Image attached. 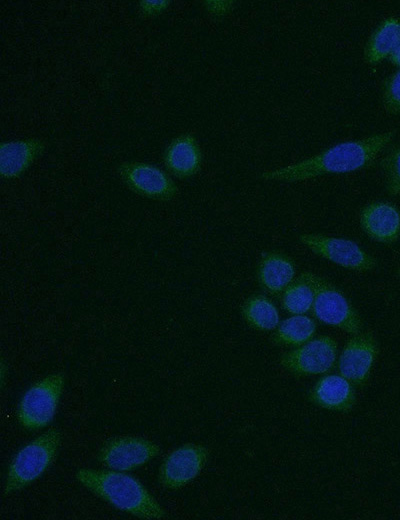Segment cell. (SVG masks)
Returning a JSON list of instances; mask_svg holds the SVG:
<instances>
[{
	"label": "cell",
	"instance_id": "cell-19",
	"mask_svg": "<svg viewBox=\"0 0 400 520\" xmlns=\"http://www.w3.org/2000/svg\"><path fill=\"white\" fill-rule=\"evenodd\" d=\"M316 331L315 322L305 315H295L279 324L272 341L280 345L300 346L310 341Z\"/></svg>",
	"mask_w": 400,
	"mask_h": 520
},
{
	"label": "cell",
	"instance_id": "cell-1",
	"mask_svg": "<svg viewBox=\"0 0 400 520\" xmlns=\"http://www.w3.org/2000/svg\"><path fill=\"white\" fill-rule=\"evenodd\" d=\"M394 131L339 143L315 156L275 170L264 171L265 180L298 182L325 174L353 172L370 166L387 147Z\"/></svg>",
	"mask_w": 400,
	"mask_h": 520
},
{
	"label": "cell",
	"instance_id": "cell-12",
	"mask_svg": "<svg viewBox=\"0 0 400 520\" xmlns=\"http://www.w3.org/2000/svg\"><path fill=\"white\" fill-rule=\"evenodd\" d=\"M360 225L373 240L391 244L400 236V212L387 202H373L360 212Z\"/></svg>",
	"mask_w": 400,
	"mask_h": 520
},
{
	"label": "cell",
	"instance_id": "cell-7",
	"mask_svg": "<svg viewBox=\"0 0 400 520\" xmlns=\"http://www.w3.org/2000/svg\"><path fill=\"white\" fill-rule=\"evenodd\" d=\"M337 358V343L329 336H319L283 354L281 366L298 375L324 374L330 371Z\"/></svg>",
	"mask_w": 400,
	"mask_h": 520
},
{
	"label": "cell",
	"instance_id": "cell-23",
	"mask_svg": "<svg viewBox=\"0 0 400 520\" xmlns=\"http://www.w3.org/2000/svg\"><path fill=\"white\" fill-rule=\"evenodd\" d=\"M170 5L167 0H144L139 2L140 14L144 17H155L162 14Z\"/></svg>",
	"mask_w": 400,
	"mask_h": 520
},
{
	"label": "cell",
	"instance_id": "cell-21",
	"mask_svg": "<svg viewBox=\"0 0 400 520\" xmlns=\"http://www.w3.org/2000/svg\"><path fill=\"white\" fill-rule=\"evenodd\" d=\"M381 167L385 175L387 192L400 194V147L389 152L382 160Z\"/></svg>",
	"mask_w": 400,
	"mask_h": 520
},
{
	"label": "cell",
	"instance_id": "cell-24",
	"mask_svg": "<svg viewBox=\"0 0 400 520\" xmlns=\"http://www.w3.org/2000/svg\"><path fill=\"white\" fill-rule=\"evenodd\" d=\"M205 7L209 13L216 16H223L230 11L232 1H206Z\"/></svg>",
	"mask_w": 400,
	"mask_h": 520
},
{
	"label": "cell",
	"instance_id": "cell-5",
	"mask_svg": "<svg viewBox=\"0 0 400 520\" xmlns=\"http://www.w3.org/2000/svg\"><path fill=\"white\" fill-rule=\"evenodd\" d=\"M65 384L62 373L48 375L35 382L22 396L17 420L27 430H38L53 420Z\"/></svg>",
	"mask_w": 400,
	"mask_h": 520
},
{
	"label": "cell",
	"instance_id": "cell-11",
	"mask_svg": "<svg viewBox=\"0 0 400 520\" xmlns=\"http://www.w3.org/2000/svg\"><path fill=\"white\" fill-rule=\"evenodd\" d=\"M377 355L378 345L371 333L355 334L345 344L339 356L340 375L353 386H364Z\"/></svg>",
	"mask_w": 400,
	"mask_h": 520
},
{
	"label": "cell",
	"instance_id": "cell-4",
	"mask_svg": "<svg viewBox=\"0 0 400 520\" xmlns=\"http://www.w3.org/2000/svg\"><path fill=\"white\" fill-rule=\"evenodd\" d=\"M300 277L313 290L312 311L319 321L350 334L355 335L361 332L362 320L340 290L324 278L309 271L301 273Z\"/></svg>",
	"mask_w": 400,
	"mask_h": 520
},
{
	"label": "cell",
	"instance_id": "cell-3",
	"mask_svg": "<svg viewBox=\"0 0 400 520\" xmlns=\"http://www.w3.org/2000/svg\"><path fill=\"white\" fill-rule=\"evenodd\" d=\"M61 443V433L49 429L23 446L9 464L4 494L21 490L38 479L56 458Z\"/></svg>",
	"mask_w": 400,
	"mask_h": 520
},
{
	"label": "cell",
	"instance_id": "cell-6",
	"mask_svg": "<svg viewBox=\"0 0 400 520\" xmlns=\"http://www.w3.org/2000/svg\"><path fill=\"white\" fill-rule=\"evenodd\" d=\"M118 173L124 184L142 197L169 201L178 193L177 184L169 174L153 164L124 162L118 166Z\"/></svg>",
	"mask_w": 400,
	"mask_h": 520
},
{
	"label": "cell",
	"instance_id": "cell-20",
	"mask_svg": "<svg viewBox=\"0 0 400 520\" xmlns=\"http://www.w3.org/2000/svg\"><path fill=\"white\" fill-rule=\"evenodd\" d=\"M313 301L312 288L300 276L283 290L281 297L283 308L294 315H303L308 312L312 309Z\"/></svg>",
	"mask_w": 400,
	"mask_h": 520
},
{
	"label": "cell",
	"instance_id": "cell-8",
	"mask_svg": "<svg viewBox=\"0 0 400 520\" xmlns=\"http://www.w3.org/2000/svg\"><path fill=\"white\" fill-rule=\"evenodd\" d=\"M159 452L157 444L142 437L118 436L103 444L98 460L107 468L125 472L146 464Z\"/></svg>",
	"mask_w": 400,
	"mask_h": 520
},
{
	"label": "cell",
	"instance_id": "cell-2",
	"mask_svg": "<svg viewBox=\"0 0 400 520\" xmlns=\"http://www.w3.org/2000/svg\"><path fill=\"white\" fill-rule=\"evenodd\" d=\"M75 477L80 484L116 509L141 519L165 517V511L146 487L123 471L81 468Z\"/></svg>",
	"mask_w": 400,
	"mask_h": 520
},
{
	"label": "cell",
	"instance_id": "cell-10",
	"mask_svg": "<svg viewBox=\"0 0 400 520\" xmlns=\"http://www.w3.org/2000/svg\"><path fill=\"white\" fill-rule=\"evenodd\" d=\"M299 240L315 254L344 268L364 272L376 266V260L351 240L320 234H302Z\"/></svg>",
	"mask_w": 400,
	"mask_h": 520
},
{
	"label": "cell",
	"instance_id": "cell-26",
	"mask_svg": "<svg viewBox=\"0 0 400 520\" xmlns=\"http://www.w3.org/2000/svg\"><path fill=\"white\" fill-rule=\"evenodd\" d=\"M398 275H399V277H400V268H399V270H398Z\"/></svg>",
	"mask_w": 400,
	"mask_h": 520
},
{
	"label": "cell",
	"instance_id": "cell-13",
	"mask_svg": "<svg viewBox=\"0 0 400 520\" xmlns=\"http://www.w3.org/2000/svg\"><path fill=\"white\" fill-rule=\"evenodd\" d=\"M308 398L314 405L336 412H348L356 403L353 384L341 375L321 377L311 388Z\"/></svg>",
	"mask_w": 400,
	"mask_h": 520
},
{
	"label": "cell",
	"instance_id": "cell-14",
	"mask_svg": "<svg viewBox=\"0 0 400 520\" xmlns=\"http://www.w3.org/2000/svg\"><path fill=\"white\" fill-rule=\"evenodd\" d=\"M45 150L38 138L2 142L0 146V174L4 179L22 176Z\"/></svg>",
	"mask_w": 400,
	"mask_h": 520
},
{
	"label": "cell",
	"instance_id": "cell-15",
	"mask_svg": "<svg viewBox=\"0 0 400 520\" xmlns=\"http://www.w3.org/2000/svg\"><path fill=\"white\" fill-rule=\"evenodd\" d=\"M163 160L172 175L186 179L200 170L202 152L196 138L186 133L172 139L164 151Z\"/></svg>",
	"mask_w": 400,
	"mask_h": 520
},
{
	"label": "cell",
	"instance_id": "cell-25",
	"mask_svg": "<svg viewBox=\"0 0 400 520\" xmlns=\"http://www.w3.org/2000/svg\"><path fill=\"white\" fill-rule=\"evenodd\" d=\"M389 59L394 65L400 67V40L393 52L391 53V55L389 56Z\"/></svg>",
	"mask_w": 400,
	"mask_h": 520
},
{
	"label": "cell",
	"instance_id": "cell-9",
	"mask_svg": "<svg viewBox=\"0 0 400 520\" xmlns=\"http://www.w3.org/2000/svg\"><path fill=\"white\" fill-rule=\"evenodd\" d=\"M209 451L201 444L187 443L170 452L158 471L159 483L179 489L195 479L207 463Z\"/></svg>",
	"mask_w": 400,
	"mask_h": 520
},
{
	"label": "cell",
	"instance_id": "cell-17",
	"mask_svg": "<svg viewBox=\"0 0 400 520\" xmlns=\"http://www.w3.org/2000/svg\"><path fill=\"white\" fill-rule=\"evenodd\" d=\"M400 40V22L397 18L385 19L371 35L366 48L365 59L375 64L389 57Z\"/></svg>",
	"mask_w": 400,
	"mask_h": 520
},
{
	"label": "cell",
	"instance_id": "cell-16",
	"mask_svg": "<svg viewBox=\"0 0 400 520\" xmlns=\"http://www.w3.org/2000/svg\"><path fill=\"white\" fill-rule=\"evenodd\" d=\"M295 275L293 262L278 252L266 253L258 266V279L264 289L279 294L292 282Z\"/></svg>",
	"mask_w": 400,
	"mask_h": 520
},
{
	"label": "cell",
	"instance_id": "cell-18",
	"mask_svg": "<svg viewBox=\"0 0 400 520\" xmlns=\"http://www.w3.org/2000/svg\"><path fill=\"white\" fill-rule=\"evenodd\" d=\"M241 313L246 322L257 330H273L279 324L277 308L264 295L250 296L242 305Z\"/></svg>",
	"mask_w": 400,
	"mask_h": 520
},
{
	"label": "cell",
	"instance_id": "cell-22",
	"mask_svg": "<svg viewBox=\"0 0 400 520\" xmlns=\"http://www.w3.org/2000/svg\"><path fill=\"white\" fill-rule=\"evenodd\" d=\"M383 105L389 114L400 112V69L391 75L385 83Z\"/></svg>",
	"mask_w": 400,
	"mask_h": 520
}]
</instances>
